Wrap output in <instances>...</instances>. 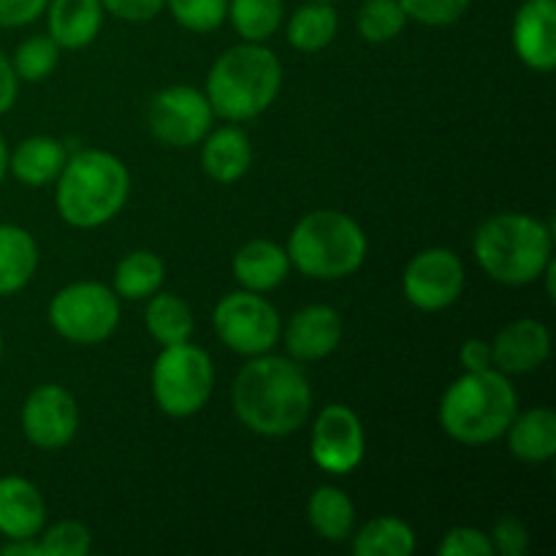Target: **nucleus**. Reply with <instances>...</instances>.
Returning a JSON list of instances; mask_svg holds the SVG:
<instances>
[{
  "label": "nucleus",
  "instance_id": "obj_33",
  "mask_svg": "<svg viewBox=\"0 0 556 556\" xmlns=\"http://www.w3.org/2000/svg\"><path fill=\"white\" fill-rule=\"evenodd\" d=\"M38 546L41 556H87L92 548V535L79 521H60L49 527Z\"/></svg>",
  "mask_w": 556,
  "mask_h": 556
},
{
  "label": "nucleus",
  "instance_id": "obj_27",
  "mask_svg": "<svg viewBox=\"0 0 556 556\" xmlns=\"http://www.w3.org/2000/svg\"><path fill=\"white\" fill-rule=\"evenodd\" d=\"M337 27H340V16H337L334 5L309 0L288 22V41L302 52H318L334 41Z\"/></svg>",
  "mask_w": 556,
  "mask_h": 556
},
{
  "label": "nucleus",
  "instance_id": "obj_6",
  "mask_svg": "<svg viewBox=\"0 0 556 556\" xmlns=\"http://www.w3.org/2000/svg\"><path fill=\"white\" fill-rule=\"evenodd\" d=\"M288 258L313 280H340L367 258V237L353 217L337 210L309 212L288 239Z\"/></svg>",
  "mask_w": 556,
  "mask_h": 556
},
{
  "label": "nucleus",
  "instance_id": "obj_3",
  "mask_svg": "<svg viewBox=\"0 0 556 556\" xmlns=\"http://www.w3.org/2000/svg\"><path fill=\"white\" fill-rule=\"evenodd\" d=\"M519 413L514 383L500 369L465 372L440 402V427L465 445H486L508 432Z\"/></svg>",
  "mask_w": 556,
  "mask_h": 556
},
{
  "label": "nucleus",
  "instance_id": "obj_13",
  "mask_svg": "<svg viewBox=\"0 0 556 556\" xmlns=\"http://www.w3.org/2000/svg\"><path fill=\"white\" fill-rule=\"evenodd\" d=\"M22 432L36 448H65L79 432V407L74 394L58 383L38 386L22 407Z\"/></svg>",
  "mask_w": 556,
  "mask_h": 556
},
{
  "label": "nucleus",
  "instance_id": "obj_26",
  "mask_svg": "<svg viewBox=\"0 0 556 556\" xmlns=\"http://www.w3.org/2000/svg\"><path fill=\"white\" fill-rule=\"evenodd\" d=\"M356 556H410L416 554V532L394 516H380L353 535Z\"/></svg>",
  "mask_w": 556,
  "mask_h": 556
},
{
  "label": "nucleus",
  "instance_id": "obj_17",
  "mask_svg": "<svg viewBox=\"0 0 556 556\" xmlns=\"http://www.w3.org/2000/svg\"><path fill=\"white\" fill-rule=\"evenodd\" d=\"M43 519H47V505H43L41 492L27 478H0V535L9 541L36 538Z\"/></svg>",
  "mask_w": 556,
  "mask_h": 556
},
{
  "label": "nucleus",
  "instance_id": "obj_16",
  "mask_svg": "<svg viewBox=\"0 0 556 556\" xmlns=\"http://www.w3.org/2000/svg\"><path fill=\"white\" fill-rule=\"evenodd\" d=\"M342 340V318L326 304L299 309L286 329L288 353L299 362H318L331 356Z\"/></svg>",
  "mask_w": 556,
  "mask_h": 556
},
{
  "label": "nucleus",
  "instance_id": "obj_31",
  "mask_svg": "<svg viewBox=\"0 0 556 556\" xmlns=\"http://www.w3.org/2000/svg\"><path fill=\"white\" fill-rule=\"evenodd\" d=\"M60 47L52 41V36H33L16 47L14 54V74L16 79L25 81H43L54 68H58Z\"/></svg>",
  "mask_w": 556,
  "mask_h": 556
},
{
  "label": "nucleus",
  "instance_id": "obj_1",
  "mask_svg": "<svg viewBox=\"0 0 556 556\" xmlns=\"http://www.w3.org/2000/svg\"><path fill=\"white\" fill-rule=\"evenodd\" d=\"M239 421L264 438H286L304 427L313 410V389L296 362L282 356H253L233 383Z\"/></svg>",
  "mask_w": 556,
  "mask_h": 556
},
{
  "label": "nucleus",
  "instance_id": "obj_4",
  "mask_svg": "<svg viewBox=\"0 0 556 556\" xmlns=\"http://www.w3.org/2000/svg\"><path fill=\"white\" fill-rule=\"evenodd\" d=\"M130 193V174L119 157L85 150L68 157L58 177V212L68 226L98 228L112 220Z\"/></svg>",
  "mask_w": 556,
  "mask_h": 556
},
{
  "label": "nucleus",
  "instance_id": "obj_42",
  "mask_svg": "<svg viewBox=\"0 0 556 556\" xmlns=\"http://www.w3.org/2000/svg\"><path fill=\"white\" fill-rule=\"evenodd\" d=\"M9 147H5L3 136H0V182H3V177L9 174Z\"/></svg>",
  "mask_w": 556,
  "mask_h": 556
},
{
  "label": "nucleus",
  "instance_id": "obj_35",
  "mask_svg": "<svg viewBox=\"0 0 556 556\" xmlns=\"http://www.w3.org/2000/svg\"><path fill=\"white\" fill-rule=\"evenodd\" d=\"M494 546L489 541L486 532L476 530V527H454L440 541V556H492Z\"/></svg>",
  "mask_w": 556,
  "mask_h": 556
},
{
  "label": "nucleus",
  "instance_id": "obj_36",
  "mask_svg": "<svg viewBox=\"0 0 556 556\" xmlns=\"http://www.w3.org/2000/svg\"><path fill=\"white\" fill-rule=\"evenodd\" d=\"M489 541H492L494 552H500L503 556H525L527 548H530L527 527L516 516H503L494 525V535Z\"/></svg>",
  "mask_w": 556,
  "mask_h": 556
},
{
  "label": "nucleus",
  "instance_id": "obj_18",
  "mask_svg": "<svg viewBox=\"0 0 556 556\" xmlns=\"http://www.w3.org/2000/svg\"><path fill=\"white\" fill-rule=\"evenodd\" d=\"M49 36L63 49H81L96 41L103 25L101 0H49Z\"/></svg>",
  "mask_w": 556,
  "mask_h": 556
},
{
  "label": "nucleus",
  "instance_id": "obj_28",
  "mask_svg": "<svg viewBox=\"0 0 556 556\" xmlns=\"http://www.w3.org/2000/svg\"><path fill=\"white\" fill-rule=\"evenodd\" d=\"M147 331L152 340L166 345H177V342H188L193 334V313L188 304L174 293H152L150 304H147Z\"/></svg>",
  "mask_w": 556,
  "mask_h": 556
},
{
  "label": "nucleus",
  "instance_id": "obj_10",
  "mask_svg": "<svg viewBox=\"0 0 556 556\" xmlns=\"http://www.w3.org/2000/svg\"><path fill=\"white\" fill-rule=\"evenodd\" d=\"M210 101L195 87L174 85L157 92L150 106V130L168 147H193L204 141L212 128Z\"/></svg>",
  "mask_w": 556,
  "mask_h": 556
},
{
  "label": "nucleus",
  "instance_id": "obj_20",
  "mask_svg": "<svg viewBox=\"0 0 556 556\" xmlns=\"http://www.w3.org/2000/svg\"><path fill=\"white\" fill-rule=\"evenodd\" d=\"M253 163V147L244 130L239 128H220L215 134L204 136L201 147V166L206 177H212L220 185H231L248 174Z\"/></svg>",
  "mask_w": 556,
  "mask_h": 556
},
{
  "label": "nucleus",
  "instance_id": "obj_8",
  "mask_svg": "<svg viewBox=\"0 0 556 556\" xmlns=\"http://www.w3.org/2000/svg\"><path fill=\"white\" fill-rule=\"evenodd\" d=\"M49 324L63 340L98 345L117 331L119 296L101 282H74L49 302Z\"/></svg>",
  "mask_w": 556,
  "mask_h": 556
},
{
  "label": "nucleus",
  "instance_id": "obj_7",
  "mask_svg": "<svg viewBox=\"0 0 556 556\" xmlns=\"http://www.w3.org/2000/svg\"><path fill=\"white\" fill-rule=\"evenodd\" d=\"M215 389V367L199 345H166L152 367V394L157 407L172 418L195 416Z\"/></svg>",
  "mask_w": 556,
  "mask_h": 556
},
{
  "label": "nucleus",
  "instance_id": "obj_2",
  "mask_svg": "<svg viewBox=\"0 0 556 556\" xmlns=\"http://www.w3.org/2000/svg\"><path fill=\"white\" fill-rule=\"evenodd\" d=\"M282 85V65L264 43L244 41L215 60L206 79L212 112L228 123H242L264 114Z\"/></svg>",
  "mask_w": 556,
  "mask_h": 556
},
{
  "label": "nucleus",
  "instance_id": "obj_32",
  "mask_svg": "<svg viewBox=\"0 0 556 556\" xmlns=\"http://www.w3.org/2000/svg\"><path fill=\"white\" fill-rule=\"evenodd\" d=\"M166 5L174 20L193 33L217 30L228 16V0H166Z\"/></svg>",
  "mask_w": 556,
  "mask_h": 556
},
{
  "label": "nucleus",
  "instance_id": "obj_43",
  "mask_svg": "<svg viewBox=\"0 0 556 556\" xmlns=\"http://www.w3.org/2000/svg\"><path fill=\"white\" fill-rule=\"evenodd\" d=\"M0 356H3V334H0Z\"/></svg>",
  "mask_w": 556,
  "mask_h": 556
},
{
  "label": "nucleus",
  "instance_id": "obj_29",
  "mask_svg": "<svg viewBox=\"0 0 556 556\" xmlns=\"http://www.w3.org/2000/svg\"><path fill=\"white\" fill-rule=\"evenodd\" d=\"M231 25L244 41L264 43L282 22V0H228Z\"/></svg>",
  "mask_w": 556,
  "mask_h": 556
},
{
  "label": "nucleus",
  "instance_id": "obj_19",
  "mask_svg": "<svg viewBox=\"0 0 556 556\" xmlns=\"http://www.w3.org/2000/svg\"><path fill=\"white\" fill-rule=\"evenodd\" d=\"M291 271V258L286 250L266 239H253L242 244L233 255V277L242 282L248 291L264 293L280 286Z\"/></svg>",
  "mask_w": 556,
  "mask_h": 556
},
{
  "label": "nucleus",
  "instance_id": "obj_41",
  "mask_svg": "<svg viewBox=\"0 0 556 556\" xmlns=\"http://www.w3.org/2000/svg\"><path fill=\"white\" fill-rule=\"evenodd\" d=\"M0 556H41V546L36 543V538H14L0 546Z\"/></svg>",
  "mask_w": 556,
  "mask_h": 556
},
{
  "label": "nucleus",
  "instance_id": "obj_34",
  "mask_svg": "<svg viewBox=\"0 0 556 556\" xmlns=\"http://www.w3.org/2000/svg\"><path fill=\"white\" fill-rule=\"evenodd\" d=\"M407 20H416L421 25L443 27L454 25L470 9V0H400Z\"/></svg>",
  "mask_w": 556,
  "mask_h": 556
},
{
  "label": "nucleus",
  "instance_id": "obj_11",
  "mask_svg": "<svg viewBox=\"0 0 556 556\" xmlns=\"http://www.w3.org/2000/svg\"><path fill=\"white\" fill-rule=\"evenodd\" d=\"M402 288L413 307L424 309V313H438V309L451 307L462 296L465 266H462L459 255L445 248L424 250L407 264Z\"/></svg>",
  "mask_w": 556,
  "mask_h": 556
},
{
  "label": "nucleus",
  "instance_id": "obj_38",
  "mask_svg": "<svg viewBox=\"0 0 556 556\" xmlns=\"http://www.w3.org/2000/svg\"><path fill=\"white\" fill-rule=\"evenodd\" d=\"M49 0H0V27H22L47 11Z\"/></svg>",
  "mask_w": 556,
  "mask_h": 556
},
{
  "label": "nucleus",
  "instance_id": "obj_12",
  "mask_svg": "<svg viewBox=\"0 0 556 556\" xmlns=\"http://www.w3.org/2000/svg\"><path fill=\"white\" fill-rule=\"evenodd\" d=\"M309 454L320 470L331 476H348L364 459L362 418L348 405H329L318 413L313 424Z\"/></svg>",
  "mask_w": 556,
  "mask_h": 556
},
{
  "label": "nucleus",
  "instance_id": "obj_37",
  "mask_svg": "<svg viewBox=\"0 0 556 556\" xmlns=\"http://www.w3.org/2000/svg\"><path fill=\"white\" fill-rule=\"evenodd\" d=\"M103 11L125 22H150L163 11L166 0H101Z\"/></svg>",
  "mask_w": 556,
  "mask_h": 556
},
{
  "label": "nucleus",
  "instance_id": "obj_39",
  "mask_svg": "<svg viewBox=\"0 0 556 556\" xmlns=\"http://www.w3.org/2000/svg\"><path fill=\"white\" fill-rule=\"evenodd\" d=\"M459 362L465 367V372H483V369H492V345L483 340H467L459 351Z\"/></svg>",
  "mask_w": 556,
  "mask_h": 556
},
{
  "label": "nucleus",
  "instance_id": "obj_5",
  "mask_svg": "<svg viewBox=\"0 0 556 556\" xmlns=\"http://www.w3.org/2000/svg\"><path fill=\"white\" fill-rule=\"evenodd\" d=\"M476 258L492 280L503 286H530L552 261V226L519 212L494 215L478 228Z\"/></svg>",
  "mask_w": 556,
  "mask_h": 556
},
{
  "label": "nucleus",
  "instance_id": "obj_40",
  "mask_svg": "<svg viewBox=\"0 0 556 556\" xmlns=\"http://www.w3.org/2000/svg\"><path fill=\"white\" fill-rule=\"evenodd\" d=\"M16 92H20V79H16L14 74V65H11V60L0 52V114H5L14 106Z\"/></svg>",
  "mask_w": 556,
  "mask_h": 556
},
{
  "label": "nucleus",
  "instance_id": "obj_25",
  "mask_svg": "<svg viewBox=\"0 0 556 556\" xmlns=\"http://www.w3.org/2000/svg\"><path fill=\"white\" fill-rule=\"evenodd\" d=\"M163 280H166V266L150 250H136V253L125 255L114 269V293L128 302H139V299H150L152 293L161 291Z\"/></svg>",
  "mask_w": 556,
  "mask_h": 556
},
{
  "label": "nucleus",
  "instance_id": "obj_30",
  "mask_svg": "<svg viewBox=\"0 0 556 556\" xmlns=\"http://www.w3.org/2000/svg\"><path fill=\"white\" fill-rule=\"evenodd\" d=\"M405 22L407 16L400 0H364L356 25L369 43H386L405 30Z\"/></svg>",
  "mask_w": 556,
  "mask_h": 556
},
{
  "label": "nucleus",
  "instance_id": "obj_44",
  "mask_svg": "<svg viewBox=\"0 0 556 556\" xmlns=\"http://www.w3.org/2000/svg\"><path fill=\"white\" fill-rule=\"evenodd\" d=\"M318 3H331V0H318Z\"/></svg>",
  "mask_w": 556,
  "mask_h": 556
},
{
  "label": "nucleus",
  "instance_id": "obj_22",
  "mask_svg": "<svg viewBox=\"0 0 556 556\" xmlns=\"http://www.w3.org/2000/svg\"><path fill=\"white\" fill-rule=\"evenodd\" d=\"M65 161H68V155L58 139L30 136L16 147L14 155H9V172L27 188H43L60 177Z\"/></svg>",
  "mask_w": 556,
  "mask_h": 556
},
{
  "label": "nucleus",
  "instance_id": "obj_21",
  "mask_svg": "<svg viewBox=\"0 0 556 556\" xmlns=\"http://www.w3.org/2000/svg\"><path fill=\"white\" fill-rule=\"evenodd\" d=\"M505 434H508V448L516 459L541 465L556 456V413L548 407H535L525 416L516 413Z\"/></svg>",
  "mask_w": 556,
  "mask_h": 556
},
{
  "label": "nucleus",
  "instance_id": "obj_14",
  "mask_svg": "<svg viewBox=\"0 0 556 556\" xmlns=\"http://www.w3.org/2000/svg\"><path fill=\"white\" fill-rule=\"evenodd\" d=\"M514 47L532 71L556 68V0H525L514 20Z\"/></svg>",
  "mask_w": 556,
  "mask_h": 556
},
{
  "label": "nucleus",
  "instance_id": "obj_23",
  "mask_svg": "<svg viewBox=\"0 0 556 556\" xmlns=\"http://www.w3.org/2000/svg\"><path fill=\"white\" fill-rule=\"evenodd\" d=\"M38 269V244L25 228L0 226V296L22 291Z\"/></svg>",
  "mask_w": 556,
  "mask_h": 556
},
{
  "label": "nucleus",
  "instance_id": "obj_9",
  "mask_svg": "<svg viewBox=\"0 0 556 556\" xmlns=\"http://www.w3.org/2000/svg\"><path fill=\"white\" fill-rule=\"evenodd\" d=\"M215 331L239 356H261L280 340V315L255 291H237L217 302Z\"/></svg>",
  "mask_w": 556,
  "mask_h": 556
},
{
  "label": "nucleus",
  "instance_id": "obj_15",
  "mask_svg": "<svg viewBox=\"0 0 556 556\" xmlns=\"http://www.w3.org/2000/svg\"><path fill=\"white\" fill-rule=\"evenodd\" d=\"M552 353V334L535 318H521L505 326L492 345V364L503 375H527L543 367Z\"/></svg>",
  "mask_w": 556,
  "mask_h": 556
},
{
  "label": "nucleus",
  "instance_id": "obj_24",
  "mask_svg": "<svg viewBox=\"0 0 556 556\" xmlns=\"http://www.w3.org/2000/svg\"><path fill=\"white\" fill-rule=\"evenodd\" d=\"M307 519L313 530L318 532L324 541L340 543L353 535L356 527V508H353L351 497L334 486H320L313 492L307 503Z\"/></svg>",
  "mask_w": 556,
  "mask_h": 556
}]
</instances>
